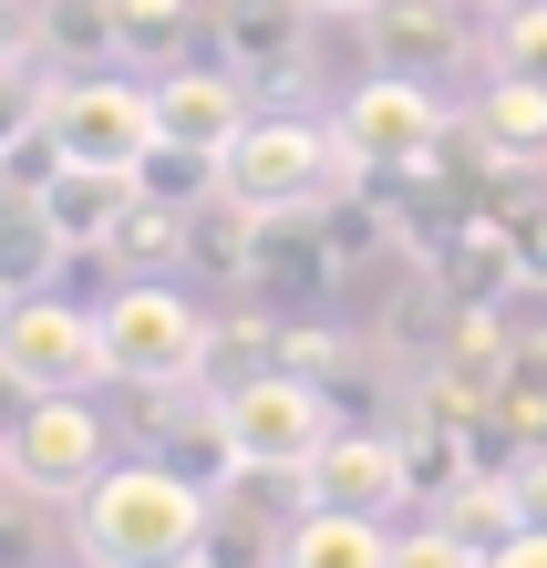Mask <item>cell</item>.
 I'll use <instances>...</instances> for the list:
<instances>
[{
    "label": "cell",
    "instance_id": "cell-1",
    "mask_svg": "<svg viewBox=\"0 0 547 568\" xmlns=\"http://www.w3.org/2000/svg\"><path fill=\"white\" fill-rule=\"evenodd\" d=\"M207 507L217 496L165 455H134V465H104L83 496H73V548L93 568H165V558H196L207 548Z\"/></svg>",
    "mask_w": 547,
    "mask_h": 568
},
{
    "label": "cell",
    "instance_id": "cell-2",
    "mask_svg": "<svg viewBox=\"0 0 547 568\" xmlns=\"http://www.w3.org/2000/svg\"><path fill=\"white\" fill-rule=\"evenodd\" d=\"M352 145H341V124H311V114H249L237 135L217 145V186L237 207L259 217H300V207H331V196H352Z\"/></svg>",
    "mask_w": 547,
    "mask_h": 568
},
{
    "label": "cell",
    "instance_id": "cell-3",
    "mask_svg": "<svg viewBox=\"0 0 547 568\" xmlns=\"http://www.w3.org/2000/svg\"><path fill=\"white\" fill-rule=\"evenodd\" d=\"M104 362H114V383H196L217 362V321L196 311V300L176 280H124L104 300Z\"/></svg>",
    "mask_w": 547,
    "mask_h": 568
},
{
    "label": "cell",
    "instance_id": "cell-4",
    "mask_svg": "<svg viewBox=\"0 0 547 568\" xmlns=\"http://www.w3.org/2000/svg\"><path fill=\"white\" fill-rule=\"evenodd\" d=\"M217 414H227L237 476H300L321 455V434H331V383L290 373V362H259V373H237L217 393Z\"/></svg>",
    "mask_w": 547,
    "mask_h": 568
},
{
    "label": "cell",
    "instance_id": "cell-5",
    "mask_svg": "<svg viewBox=\"0 0 547 568\" xmlns=\"http://www.w3.org/2000/svg\"><path fill=\"white\" fill-rule=\"evenodd\" d=\"M0 465H11V496L31 507H73V496L104 476V414L83 393H21V424L0 434Z\"/></svg>",
    "mask_w": 547,
    "mask_h": 568
},
{
    "label": "cell",
    "instance_id": "cell-6",
    "mask_svg": "<svg viewBox=\"0 0 547 568\" xmlns=\"http://www.w3.org/2000/svg\"><path fill=\"white\" fill-rule=\"evenodd\" d=\"M0 373H11L21 393H93V383H114L104 311H83V300H62V290H21L11 311H0Z\"/></svg>",
    "mask_w": 547,
    "mask_h": 568
},
{
    "label": "cell",
    "instance_id": "cell-7",
    "mask_svg": "<svg viewBox=\"0 0 547 568\" xmlns=\"http://www.w3.org/2000/svg\"><path fill=\"white\" fill-rule=\"evenodd\" d=\"M331 124H341V145H352L362 176H434L444 165V104L424 93V73H383V62H372Z\"/></svg>",
    "mask_w": 547,
    "mask_h": 568
},
{
    "label": "cell",
    "instance_id": "cell-8",
    "mask_svg": "<svg viewBox=\"0 0 547 568\" xmlns=\"http://www.w3.org/2000/svg\"><path fill=\"white\" fill-rule=\"evenodd\" d=\"M42 135H52V155H73V165H124V176H134V155L155 145V83H124V73H52Z\"/></svg>",
    "mask_w": 547,
    "mask_h": 568
},
{
    "label": "cell",
    "instance_id": "cell-9",
    "mask_svg": "<svg viewBox=\"0 0 547 568\" xmlns=\"http://www.w3.org/2000/svg\"><path fill=\"white\" fill-rule=\"evenodd\" d=\"M300 476H311V496L321 507H372V517H393L403 496H424L414 486V455H403V434H321V455L300 465Z\"/></svg>",
    "mask_w": 547,
    "mask_h": 568
},
{
    "label": "cell",
    "instance_id": "cell-10",
    "mask_svg": "<svg viewBox=\"0 0 547 568\" xmlns=\"http://www.w3.org/2000/svg\"><path fill=\"white\" fill-rule=\"evenodd\" d=\"M237 124H249V73H227V62H176V73H155V135L165 145H227Z\"/></svg>",
    "mask_w": 547,
    "mask_h": 568
},
{
    "label": "cell",
    "instance_id": "cell-11",
    "mask_svg": "<svg viewBox=\"0 0 547 568\" xmlns=\"http://www.w3.org/2000/svg\"><path fill=\"white\" fill-rule=\"evenodd\" d=\"M31 196H42V217L62 227V248H73V258H104V239H114L134 176H124V165H73V155H62Z\"/></svg>",
    "mask_w": 547,
    "mask_h": 568
},
{
    "label": "cell",
    "instance_id": "cell-12",
    "mask_svg": "<svg viewBox=\"0 0 547 568\" xmlns=\"http://www.w3.org/2000/svg\"><path fill=\"white\" fill-rule=\"evenodd\" d=\"M393 538L403 527H383L372 507H300L290 527H280V558L290 568H393Z\"/></svg>",
    "mask_w": 547,
    "mask_h": 568
},
{
    "label": "cell",
    "instance_id": "cell-13",
    "mask_svg": "<svg viewBox=\"0 0 547 568\" xmlns=\"http://www.w3.org/2000/svg\"><path fill=\"white\" fill-rule=\"evenodd\" d=\"M300 21H311V0H217V62L227 73H290L300 62Z\"/></svg>",
    "mask_w": 547,
    "mask_h": 568
},
{
    "label": "cell",
    "instance_id": "cell-14",
    "mask_svg": "<svg viewBox=\"0 0 547 568\" xmlns=\"http://www.w3.org/2000/svg\"><path fill=\"white\" fill-rule=\"evenodd\" d=\"M372 62L383 73H444V62L465 52V31H455V0H372Z\"/></svg>",
    "mask_w": 547,
    "mask_h": 568
},
{
    "label": "cell",
    "instance_id": "cell-15",
    "mask_svg": "<svg viewBox=\"0 0 547 568\" xmlns=\"http://www.w3.org/2000/svg\"><path fill=\"white\" fill-rule=\"evenodd\" d=\"M31 42L52 52V73H104L124 62V21L114 0H31Z\"/></svg>",
    "mask_w": 547,
    "mask_h": 568
},
{
    "label": "cell",
    "instance_id": "cell-16",
    "mask_svg": "<svg viewBox=\"0 0 547 568\" xmlns=\"http://www.w3.org/2000/svg\"><path fill=\"white\" fill-rule=\"evenodd\" d=\"M62 258H73V248H62V227L42 217V196L0 176V290H52Z\"/></svg>",
    "mask_w": 547,
    "mask_h": 568
},
{
    "label": "cell",
    "instance_id": "cell-17",
    "mask_svg": "<svg viewBox=\"0 0 547 568\" xmlns=\"http://www.w3.org/2000/svg\"><path fill=\"white\" fill-rule=\"evenodd\" d=\"M465 124H475V135H486L506 165H537V155H547V83L496 73V83H486V104H475Z\"/></svg>",
    "mask_w": 547,
    "mask_h": 568
},
{
    "label": "cell",
    "instance_id": "cell-18",
    "mask_svg": "<svg viewBox=\"0 0 547 568\" xmlns=\"http://www.w3.org/2000/svg\"><path fill=\"white\" fill-rule=\"evenodd\" d=\"M444 527H455V548L465 558H506V538H517V486H506V465L496 476H465V486H444Z\"/></svg>",
    "mask_w": 547,
    "mask_h": 568
},
{
    "label": "cell",
    "instance_id": "cell-19",
    "mask_svg": "<svg viewBox=\"0 0 547 568\" xmlns=\"http://www.w3.org/2000/svg\"><path fill=\"white\" fill-rule=\"evenodd\" d=\"M104 258H124V270H165V258H186V207H165V196L134 186L124 217H114V239H104Z\"/></svg>",
    "mask_w": 547,
    "mask_h": 568
},
{
    "label": "cell",
    "instance_id": "cell-20",
    "mask_svg": "<svg viewBox=\"0 0 547 568\" xmlns=\"http://www.w3.org/2000/svg\"><path fill=\"white\" fill-rule=\"evenodd\" d=\"M134 186H145V196H165V207H207V196H217V155L207 145H145V155H134Z\"/></svg>",
    "mask_w": 547,
    "mask_h": 568
},
{
    "label": "cell",
    "instance_id": "cell-21",
    "mask_svg": "<svg viewBox=\"0 0 547 568\" xmlns=\"http://www.w3.org/2000/svg\"><path fill=\"white\" fill-rule=\"evenodd\" d=\"M114 21H124V62H165L186 42L196 0H114Z\"/></svg>",
    "mask_w": 547,
    "mask_h": 568
},
{
    "label": "cell",
    "instance_id": "cell-22",
    "mask_svg": "<svg viewBox=\"0 0 547 568\" xmlns=\"http://www.w3.org/2000/svg\"><path fill=\"white\" fill-rule=\"evenodd\" d=\"M496 73L547 83V0H527V11H496Z\"/></svg>",
    "mask_w": 547,
    "mask_h": 568
},
{
    "label": "cell",
    "instance_id": "cell-23",
    "mask_svg": "<svg viewBox=\"0 0 547 568\" xmlns=\"http://www.w3.org/2000/svg\"><path fill=\"white\" fill-rule=\"evenodd\" d=\"M0 42H31V11H21V0H0Z\"/></svg>",
    "mask_w": 547,
    "mask_h": 568
},
{
    "label": "cell",
    "instance_id": "cell-24",
    "mask_svg": "<svg viewBox=\"0 0 547 568\" xmlns=\"http://www.w3.org/2000/svg\"><path fill=\"white\" fill-rule=\"evenodd\" d=\"M311 11H331V21H362V11H372V0H311Z\"/></svg>",
    "mask_w": 547,
    "mask_h": 568
},
{
    "label": "cell",
    "instance_id": "cell-25",
    "mask_svg": "<svg viewBox=\"0 0 547 568\" xmlns=\"http://www.w3.org/2000/svg\"><path fill=\"white\" fill-rule=\"evenodd\" d=\"M486 11H527V0H486Z\"/></svg>",
    "mask_w": 547,
    "mask_h": 568
},
{
    "label": "cell",
    "instance_id": "cell-26",
    "mask_svg": "<svg viewBox=\"0 0 547 568\" xmlns=\"http://www.w3.org/2000/svg\"><path fill=\"white\" fill-rule=\"evenodd\" d=\"M11 300H21V290H0V311H11Z\"/></svg>",
    "mask_w": 547,
    "mask_h": 568
},
{
    "label": "cell",
    "instance_id": "cell-27",
    "mask_svg": "<svg viewBox=\"0 0 547 568\" xmlns=\"http://www.w3.org/2000/svg\"><path fill=\"white\" fill-rule=\"evenodd\" d=\"M0 486H11V465H0Z\"/></svg>",
    "mask_w": 547,
    "mask_h": 568
}]
</instances>
